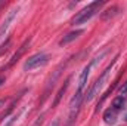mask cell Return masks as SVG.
<instances>
[{"mask_svg": "<svg viewBox=\"0 0 127 126\" xmlns=\"http://www.w3.org/2000/svg\"><path fill=\"white\" fill-rule=\"evenodd\" d=\"M96 60H97V58H95L92 63L87 64V65L83 68V71H81V74H80V79H78V89H77V92H78V94H83V89H84V86H86V83H87V79H89L90 70H92V67L95 65Z\"/></svg>", "mask_w": 127, "mask_h": 126, "instance_id": "8992f818", "label": "cell"}, {"mask_svg": "<svg viewBox=\"0 0 127 126\" xmlns=\"http://www.w3.org/2000/svg\"><path fill=\"white\" fill-rule=\"evenodd\" d=\"M126 120H127V114H126Z\"/></svg>", "mask_w": 127, "mask_h": 126, "instance_id": "ac0fdd59", "label": "cell"}, {"mask_svg": "<svg viewBox=\"0 0 127 126\" xmlns=\"http://www.w3.org/2000/svg\"><path fill=\"white\" fill-rule=\"evenodd\" d=\"M103 120H105V123H108V125H114V123L117 122V110L108 108V110L103 113Z\"/></svg>", "mask_w": 127, "mask_h": 126, "instance_id": "9c48e42d", "label": "cell"}, {"mask_svg": "<svg viewBox=\"0 0 127 126\" xmlns=\"http://www.w3.org/2000/svg\"><path fill=\"white\" fill-rule=\"evenodd\" d=\"M124 105H126V98L120 95V96H115V98L112 99V107H111V108H114V110L118 111V110H121Z\"/></svg>", "mask_w": 127, "mask_h": 126, "instance_id": "30bf717a", "label": "cell"}, {"mask_svg": "<svg viewBox=\"0 0 127 126\" xmlns=\"http://www.w3.org/2000/svg\"><path fill=\"white\" fill-rule=\"evenodd\" d=\"M3 105H4V99H0V108H1Z\"/></svg>", "mask_w": 127, "mask_h": 126, "instance_id": "2e32d148", "label": "cell"}, {"mask_svg": "<svg viewBox=\"0 0 127 126\" xmlns=\"http://www.w3.org/2000/svg\"><path fill=\"white\" fill-rule=\"evenodd\" d=\"M16 119H18V116H10V117L4 122V126H13V123L16 122Z\"/></svg>", "mask_w": 127, "mask_h": 126, "instance_id": "7c38bea8", "label": "cell"}, {"mask_svg": "<svg viewBox=\"0 0 127 126\" xmlns=\"http://www.w3.org/2000/svg\"><path fill=\"white\" fill-rule=\"evenodd\" d=\"M84 101V98H83V94H77L72 96V99H71V102H69V116H68V123L69 126L74 123V120L77 119V114H78V111H80V105H81V102Z\"/></svg>", "mask_w": 127, "mask_h": 126, "instance_id": "277c9868", "label": "cell"}, {"mask_svg": "<svg viewBox=\"0 0 127 126\" xmlns=\"http://www.w3.org/2000/svg\"><path fill=\"white\" fill-rule=\"evenodd\" d=\"M1 6H3V1H0V7H1Z\"/></svg>", "mask_w": 127, "mask_h": 126, "instance_id": "e0dca14e", "label": "cell"}, {"mask_svg": "<svg viewBox=\"0 0 127 126\" xmlns=\"http://www.w3.org/2000/svg\"><path fill=\"white\" fill-rule=\"evenodd\" d=\"M105 4V1L103 0H96V1H92V3H89L86 7H83L80 12H77L74 16H72V19H71V24L72 25H81V24H86L87 21H90L93 16H95L96 13L100 10V7Z\"/></svg>", "mask_w": 127, "mask_h": 126, "instance_id": "6da1fadb", "label": "cell"}, {"mask_svg": "<svg viewBox=\"0 0 127 126\" xmlns=\"http://www.w3.org/2000/svg\"><path fill=\"white\" fill-rule=\"evenodd\" d=\"M120 95H121V96L127 95V82L123 85V86H121V88H120Z\"/></svg>", "mask_w": 127, "mask_h": 126, "instance_id": "4fadbf2b", "label": "cell"}, {"mask_svg": "<svg viewBox=\"0 0 127 126\" xmlns=\"http://www.w3.org/2000/svg\"><path fill=\"white\" fill-rule=\"evenodd\" d=\"M83 33H84L83 30H75V31H71V33H68V34H65L62 39L59 40V45H61V46H65V45H68V43L74 42V40H75V39H78Z\"/></svg>", "mask_w": 127, "mask_h": 126, "instance_id": "52a82bcc", "label": "cell"}, {"mask_svg": "<svg viewBox=\"0 0 127 126\" xmlns=\"http://www.w3.org/2000/svg\"><path fill=\"white\" fill-rule=\"evenodd\" d=\"M18 7H13V9H10L9 10V13L6 15V18H4V21L1 22V25H0V40L7 34V30L10 28V25H12V22H13V19L16 18V15H18Z\"/></svg>", "mask_w": 127, "mask_h": 126, "instance_id": "5b68a950", "label": "cell"}, {"mask_svg": "<svg viewBox=\"0 0 127 126\" xmlns=\"http://www.w3.org/2000/svg\"><path fill=\"white\" fill-rule=\"evenodd\" d=\"M47 63H49V55L44 54V52H38V54L31 55V57L24 63V70H25V71H31V70H35V68L44 67Z\"/></svg>", "mask_w": 127, "mask_h": 126, "instance_id": "3957f363", "label": "cell"}, {"mask_svg": "<svg viewBox=\"0 0 127 126\" xmlns=\"http://www.w3.org/2000/svg\"><path fill=\"white\" fill-rule=\"evenodd\" d=\"M117 60V58H115ZM115 60L112 61V63L109 64L102 73H100V76L97 77L95 80V83L90 86V89L87 91V94H86V96H84V101L86 102H90L95 96H97L99 95V92L103 89V86H105V83H106V80L109 79V76H111V71H112V67H114V64H115Z\"/></svg>", "mask_w": 127, "mask_h": 126, "instance_id": "7a4b0ae2", "label": "cell"}, {"mask_svg": "<svg viewBox=\"0 0 127 126\" xmlns=\"http://www.w3.org/2000/svg\"><path fill=\"white\" fill-rule=\"evenodd\" d=\"M50 126H59V120H58V119H56V120H53Z\"/></svg>", "mask_w": 127, "mask_h": 126, "instance_id": "5bb4252c", "label": "cell"}, {"mask_svg": "<svg viewBox=\"0 0 127 126\" xmlns=\"http://www.w3.org/2000/svg\"><path fill=\"white\" fill-rule=\"evenodd\" d=\"M118 13H120V7L118 6H111V7H108L106 10H103L100 13V19L102 21H108V19H112L114 16H117Z\"/></svg>", "mask_w": 127, "mask_h": 126, "instance_id": "ba28073f", "label": "cell"}, {"mask_svg": "<svg viewBox=\"0 0 127 126\" xmlns=\"http://www.w3.org/2000/svg\"><path fill=\"white\" fill-rule=\"evenodd\" d=\"M68 85H69V79H66V80H65V83L62 85V88L59 89V92H58V95H56V98H55V101H53V107H56V105L59 104V101H61L62 95L65 94V91L68 89Z\"/></svg>", "mask_w": 127, "mask_h": 126, "instance_id": "8fae6325", "label": "cell"}, {"mask_svg": "<svg viewBox=\"0 0 127 126\" xmlns=\"http://www.w3.org/2000/svg\"><path fill=\"white\" fill-rule=\"evenodd\" d=\"M3 83H4V77H3V76H0V86H1Z\"/></svg>", "mask_w": 127, "mask_h": 126, "instance_id": "9a60e30c", "label": "cell"}]
</instances>
